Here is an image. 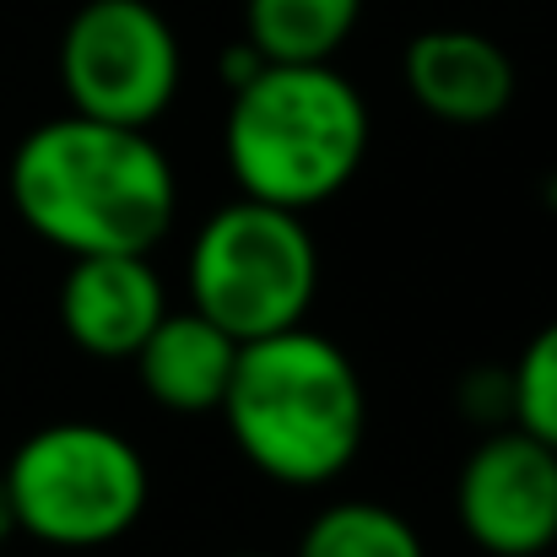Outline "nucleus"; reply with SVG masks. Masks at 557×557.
<instances>
[{
    "instance_id": "4",
    "label": "nucleus",
    "mask_w": 557,
    "mask_h": 557,
    "mask_svg": "<svg viewBox=\"0 0 557 557\" xmlns=\"http://www.w3.org/2000/svg\"><path fill=\"white\" fill-rule=\"evenodd\" d=\"M185 282L189 309L244 347L304 325L320 287V249L304 227V211L238 195L200 222Z\"/></svg>"
},
{
    "instance_id": "11",
    "label": "nucleus",
    "mask_w": 557,
    "mask_h": 557,
    "mask_svg": "<svg viewBox=\"0 0 557 557\" xmlns=\"http://www.w3.org/2000/svg\"><path fill=\"white\" fill-rule=\"evenodd\" d=\"M358 16L363 0H244V38L271 65H325Z\"/></svg>"
},
{
    "instance_id": "12",
    "label": "nucleus",
    "mask_w": 557,
    "mask_h": 557,
    "mask_svg": "<svg viewBox=\"0 0 557 557\" xmlns=\"http://www.w3.org/2000/svg\"><path fill=\"white\" fill-rule=\"evenodd\" d=\"M298 557H428L422 536L406 515L369 504V498H347L331 504L309 520Z\"/></svg>"
},
{
    "instance_id": "7",
    "label": "nucleus",
    "mask_w": 557,
    "mask_h": 557,
    "mask_svg": "<svg viewBox=\"0 0 557 557\" xmlns=\"http://www.w3.org/2000/svg\"><path fill=\"white\" fill-rule=\"evenodd\" d=\"M455 515L487 557H542L557 547V449L525 428L482 438L455 482Z\"/></svg>"
},
{
    "instance_id": "6",
    "label": "nucleus",
    "mask_w": 557,
    "mask_h": 557,
    "mask_svg": "<svg viewBox=\"0 0 557 557\" xmlns=\"http://www.w3.org/2000/svg\"><path fill=\"white\" fill-rule=\"evenodd\" d=\"M185 76L180 38L152 0H87L60 38V87L71 114L152 131Z\"/></svg>"
},
{
    "instance_id": "15",
    "label": "nucleus",
    "mask_w": 557,
    "mask_h": 557,
    "mask_svg": "<svg viewBox=\"0 0 557 557\" xmlns=\"http://www.w3.org/2000/svg\"><path fill=\"white\" fill-rule=\"evenodd\" d=\"M233 557H265V553H233Z\"/></svg>"
},
{
    "instance_id": "13",
    "label": "nucleus",
    "mask_w": 557,
    "mask_h": 557,
    "mask_svg": "<svg viewBox=\"0 0 557 557\" xmlns=\"http://www.w3.org/2000/svg\"><path fill=\"white\" fill-rule=\"evenodd\" d=\"M509 411L531 438L557 449V320L525 342L520 363L509 373Z\"/></svg>"
},
{
    "instance_id": "3",
    "label": "nucleus",
    "mask_w": 557,
    "mask_h": 557,
    "mask_svg": "<svg viewBox=\"0 0 557 557\" xmlns=\"http://www.w3.org/2000/svg\"><path fill=\"white\" fill-rule=\"evenodd\" d=\"M222 158L249 200L309 211L352 185L369 158L363 92L325 65H260L227 98Z\"/></svg>"
},
{
    "instance_id": "14",
    "label": "nucleus",
    "mask_w": 557,
    "mask_h": 557,
    "mask_svg": "<svg viewBox=\"0 0 557 557\" xmlns=\"http://www.w3.org/2000/svg\"><path fill=\"white\" fill-rule=\"evenodd\" d=\"M16 531V509H11V493H5V471H0V542Z\"/></svg>"
},
{
    "instance_id": "2",
    "label": "nucleus",
    "mask_w": 557,
    "mask_h": 557,
    "mask_svg": "<svg viewBox=\"0 0 557 557\" xmlns=\"http://www.w3.org/2000/svg\"><path fill=\"white\" fill-rule=\"evenodd\" d=\"M216 411L244 460L282 487L336 482L369 433V395L352 358L309 325L244 342Z\"/></svg>"
},
{
    "instance_id": "1",
    "label": "nucleus",
    "mask_w": 557,
    "mask_h": 557,
    "mask_svg": "<svg viewBox=\"0 0 557 557\" xmlns=\"http://www.w3.org/2000/svg\"><path fill=\"white\" fill-rule=\"evenodd\" d=\"M5 189L16 216L54 249L152 255L180 211V180L152 131L87 114L44 120L11 152Z\"/></svg>"
},
{
    "instance_id": "8",
    "label": "nucleus",
    "mask_w": 557,
    "mask_h": 557,
    "mask_svg": "<svg viewBox=\"0 0 557 557\" xmlns=\"http://www.w3.org/2000/svg\"><path fill=\"white\" fill-rule=\"evenodd\" d=\"M406 92L438 125H493L515 103V60L498 38L476 27H428L406 44L400 60Z\"/></svg>"
},
{
    "instance_id": "5",
    "label": "nucleus",
    "mask_w": 557,
    "mask_h": 557,
    "mask_svg": "<svg viewBox=\"0 0 557 557\" xmlns=\"http://www.w3.org/2000/svg\"><path fill=\"white\" fill-rule=\"evenodd\" d=\"M5 493L16 531L76 553L120 542L141 520L152 476L125 433L103 422H49L5 460Z\"/></svg>"
},
{
    "instance_id": "9",
    "label": "nucleus",
    "mask_w": 557,
    "mask_h": 557,
    "mask_svg": "<svg viewBox=\"0 0 557 557\" xmlns=\"http://www.w3.org/2000/svg\"><path fill=\"white\" fill-rule=\"evenodd\" d=\"M163 314L169 293L147 255H76L60 282V325L92 358H136Z\"/></svg>"
},
{
    "instance_id": "10",
    "label": "nucleus",
    "mask_w": 557,
    "mask_h": 557,
    "mask_svg": "<svg viewBox=\"0 0 557 557\" xmlns=\"http://www.w3.org/2000/svg\"><path fill=\"white\" fill-rule=\"evenodd\" d=\"M136 379L141 389L169 406V411H216L222 395H227V379H233V363H238V342L211 325L206 314H163L158 331L136 347Z\"/></svg>"
}]
</instances>
